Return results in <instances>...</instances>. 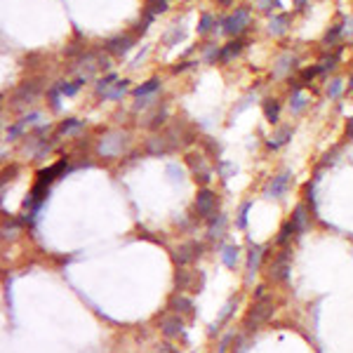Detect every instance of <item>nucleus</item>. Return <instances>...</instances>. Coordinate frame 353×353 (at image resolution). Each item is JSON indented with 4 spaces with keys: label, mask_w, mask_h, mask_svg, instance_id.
Listing matches in <instances>:
<instances>
[{
    "label": "nucleus",
    "mask_w": 353,
    "mask_h": 353,
    "mask_svg": "<svg viewBox=\"0 0 353 353\" xmlns=\"http://www.w3.org/2000/svg\"><path fill=\"white\" fill-rule=\"evenodd\" d=\"M292 3H294V5H297V8H304V5H306V0H292Z\"/></svg>",
    "instance_id": "nucleus-43"
},
{
    "label": "nucleus",
    "mask_w": 353,
    "mask_h": 353,
    "mask_svg": "<svg viewBox=\"0 0 353 353\" xmlns=\"http://www.w3.org/2000/svg\"><path fill=\"white\" fill-rule=\"evenodd\" d=\"M224 229H226V215H217V219H212V224H210V238L224 236Z\"/></svg>",
    "instance_id": "nucleus-19"
},
{
    "label": "nucleus",
    "mask_w": 353,
    "mask_h": 353,
    "mask_svg": "<svg viewBox=\"0 0 353 353\" xmlns=\"http://www.w3.org/2000/svg\"><path fill=\"white\" fill-rule=\"evenodd\" d=\"M85 80L80 78V80H76V83H59V90H62V94H66V97H73V94L80 90V85H83Z\"/></svg>",
    "instance_id": "nucleus-25"
},
{
    "label": "nucleus",
    "mask_w": 353,
    "mask_h": 353,
    "mask_svg": "<svg viewBox=\"0 0 353 353\" xmlns=\"http://www.w3.org/2000/svg\"><path fill=\"white\" fill-rule=\"evenodd\" d=\"M200 252H203V245L196 243V240H191V243H184V245L176 250L174 261L176 264H182V266H186V264H191L193 259H198Z\"/></svg>",
    "instance_id": "nucleus-5"
},
{
    "label": "nucleus",
    "mask_w": 353,
    "mask_h": 353,
    "mask_svg": "<svg viewBox=\"0 0 353 353\" xmlns=\"http://www.w3.org/2000/svg\"><path fill=\"white\" fill-rule=\"evenodd\" d=\"M158 87H160V80H158V78H151V80H148V83H144V85H139L137 90H134V97H137V99H141V97H146V94H153L155 90H158Z\"/></svg>",
    "instance_id": "nucleus-16"
},
{
    "label": "nucleus",
    "mask_w": 353,
    "mask_h": 353,
    "mask_svg": "<svg viewBox=\"0 0 353 353\" xmlns=\"http://www.w3.org/2000/svg\"><path fill=\"white\" fill-rule=\"evenodd\" d=\"M169 308H172V311H174V313H191V308H193V304L189 299H186V297H174V299L169 301Z\"/></svg>",
    "instance_id": "nucleus-20"
},
{
    "label": "nucleus",
    "mask_w": 353,
    "mask_h": 353,
    "mask_svg": "<svg viewBox=\"0 0 353 353\" xmlns=\"http://www.w3.org/2000/svg\"><path fill=\"white\" fill-rule=\"evenodd\" d=\"M287 273H290V252L283 250L278 254L273 264H271V280H287Z\"/></svg>",
    "instance_id": "nucleus-6"
},
{
    "label": "nucleus",
    "mask_w": 353,
    "mask_h": 353,
    "mask_svg": "<svg viewBox=\"0 0 353 353\" xmlns=\"http://www.w3.org/2000/svg\"><path fill=\"white\" fill-rule=\"evenodd\" d=\"M290 66H292V57H290V54H283V57L278 59V66H276V71H273V76H276V78L283 76V73L290 69Z\"/></svg>",
    "instance_id": "nucleus-27"
},
{
    "label": "nucleus",
    "mask_w": 353,
    "mask_h": 353,
    "mask_svg": "<svg viewBox=\"0 0 353 353\" xmlns=\"http://www.w3.org/2000/svg\"><path fill=\"white\" fill-rule=\"evenodd\" d=\"M160 330H162V334H165L167 339L179 337V334H182V330H184V322H182V318H179V315H167V318L160 322Z\"/></svg>",
    "instance_id": "nucleus-8"
},
{
    "label": "nucleus",
    "mask_w": 353,
    "mask_h": 353,
    "mask_svg": "<svg viewBox=\"0 0 353 353\" xmlns=\"http://www.w3.org/2000/svg\"><path fill=\"white\" fill-rule=\"evenodd\" d=\"M59 92H62V90H59V85L50 90V104H52V108H54V111L59 108Z\"/></svg>",
    "instance_id": "nucleus-36"
},
{
    "label": "nucleus",
    "mask_w": 353,
    "mask_h": 353,
    "mask_svg": "<svg viewBox=\"0 0 353 353\" xmlns=\"http://www.w3.org/2000/svg\"><path fill=\"white\" fill-rule=\"evenodd\" d=\"M167 10V3L165 0H146V12H151V15H162Z\"/></svg>",
    "instance_id": "nucleus-23"
},
{
    "label": "nucleus",
    "mask_w": 353,
    "mask_h": 353,
    "mask_svg": "<svg viewBox=\"0 0 353 353\" xmlns=\"http://www.w3.org/2000/svg\"><path fill=\"white\" fill-rule=\"evenodd\" d=\"M120 146H123V134H108L106 139H101L99 144V153L101 155H115L120 151Z\"/></svg>",
    "instance_id": "nucleus-10"
},
{
    "label": "nucleus",
    "mask_w": 353,
    "mask_h": 353,
    "mask_svg": "<svg viewBox=\"0 0 353 353\" xmlns=\"http://www.w3.org/2000/svg\"><path fill=\"white\" fill-rule=\"evenodd\" d=\"M339 92H341V80H332V85L327 87V94H330V99H337Z\"/></svg>",
    "instance_id": "nucleus-34"
},
{
    "label": "nucleus",
    "mask_w": 353,
    "mask_h": 353,
    "mask_svg": "<svg viewBox=\"0 0 353 353\" xmlns=\"http://www.w3.org/2000/svg\"><path fill=\"white\" fill-rule=\"evenodd\" d=\"M243 50V40H231V43H226V47H222V54H219V59H222L224 64L231 62L236 54Z\"/></svg>",
    "instance_id": "nucleus-14"
},
{
    "label": "nucleus",
    "mask_w": 353,
    "mask_h": 353,
    "mask_svg": "<svg viewBox=\"0 0 353 353\" xmlns=\"http://www.w3.org/2000/svg\"><path fill=\"white\" fill-rule=\"evenodd\" d=\"M132 43L134 40L130 38V36H118V38H111V40H106V52L108 54H115V57H123V54H127L130 52V47H132Z\"/></svg>",
    "instance_id": "nucleus-7"
},
{
    "label": "nucleus",
    "mask_w": 353,
    "mask_h": 353,
    "mask_svg": "<svg viewBox=\"0 0 353 353\" xmlns=\"http://www.w3.org/2000/svg\"><path fill=\"white\" fill-rule=\"evenodd\" d=\"M155 353H179L174 348V346H169V344H160L158 348H155Z\"/></svg>",
    "instance_id": "nucleus-40"
},
{
    "label": "nucleus",
    "mask_w": 353,
    "mask_h": 353,
    "mask_svg": "<svg viewBox=\"0 0 353 353\" xmlns=\"http://www.w3.org/2000/svg\"><path fill=\"white\" fill-rule=\"evenodd\" d=\"M348 85H351V87H353V76H351V83H348Z\"/></svg>",
    "instance_id": "nucleus-45"
},
{
    "label": "nucleus",
    "mask_w": 353,
    "mask_h": 353,
    "mask_svg": "<svg viewBox=\"0 0 353 353\" xmlns=\"http://www.w3.org/2000/svg\"><path fill=\"white\" fill-rule=\"evenodd\" d=\"M346 137H353V118L348 120V125H346Z\"/></svg>",
    "instance_id": "nucleus-42"
},
{
    "label": "nucleus",
    "mask_w": 353,
    "mask_h": 353,
    "mask_svg": "<svg viewBox=\"0 0 353 353\" xmlns=\"http://www.w3.org/2000/svg\"><path fill=\"white\" fill-rule=\"evenodd\" d=\"M257 8H259L261 12H271L273 8H280V3H278V0H257Z\"/></svg>",
    "instance_id": "nucleus-30"
},
{
    "label": "nucleus",
    "mask_w": 353,
    "mask_h": 353,
    "mask_svg": "<svg viewBox=\"0 0 353 353\" xmlns=\"http://www.w3.org/2000/svg\"><path fill=\"white\" fill-rule=\"evenodd\" d=\"M287 24H290V17H287V15H276V17H271V22H269V33H271V36H283V33L287 31Z\"/></svg>",
    "instance_id": "nucleus-11"
},
{
    "label": "nucleus",
    "mask_w": 353,
    "mask_h": 353,
    "mask_svg": "<svg viewBox=\"0 0 353 353\" xmlns=\"http://www.w3.org/2000/svg\"><path fill=\"white\" fill-rule=\"evenodd\" d=\"M229 341H231V334H226L222 341V346H219V353H226V348H229Z\"/></svg>",
    "instance_id": "nucleus-41"
},
{
    "label": "nucleus",
    "mask_w": 353,
    "mask_h": 353,
    "mask_svg": "<svg viewBox=\"0 0 353 353\" xmlns=\"http://www.w3.org/2000/svg\"><path fill=\"white\" fill-rule=\"evenodd\" d=\"M217 3H219L222 8H229V5H231V3H233V0H217Z\"/></svg>",
    "instance_id": "nucleus-44"
},
{
    "label": "nucleus",
    "mask_w": 353,
    "mask_h": 353,
    "mask_svg": "<svg viewBox=\"0 0 353 353\" xmlns=\"http://www.w3.org/2000/svg\"><path fill=\"white\" fill-rule=\"evenodd\" d=\"M219 54H222V50H219V47H217V45H210L208 50H205V62L212 64L217 57H219Z\"/></svg>",
    "instance_id": "nucleus-33"
},
{
    "label": "nucleus",
    "mask_w": 353,
    "mask_h": 353,
    "mask_svg": "<svg viewBox=\"0 0 353 353\" xmlns=\"http://www.w3.org/2000/svg\"><path fill=\"white\" fill-rule=\"evenodd\" d=\"M212 24H215V19H212V15H203V19H200V24H198V33H200V36H205V33H210V29H212Z\"/></svg>",
    "instance_id": "nucleus-29"
},
{
    "label": "nucleus",
    "mask_w": 353,
    "mask_h": 353,
    "mask_svg": "<svg viewBox=\"0 0 353 353\" xmlns=\"http://www.w3.org/2000/svg\"><path fill=\"white\" fill-rule=\"evenodd\" d=\"M66 167V162H57V165H52V167L50 169H40L38 172V182H36V184H40V186H47L50 184V182H52L54 176L59 174V172H62V169Z\"/></svg>",
    "instance_id": "nucleus-12"
},
{
    "label": "nucleus",
    "mask_w": 353,
    "mask_h": 353,
    "mask_svg": "<svg viewBox=\"0 0 353 353\" xmlns=\"http://www.w3.org/2000/svg\"><path fill=\"white\" fill-rule=\"evenodd\" d=\"M264 115H266V120L269 123H278V118H280V104L276 99H264Z\"/></svg>",
    "instance_id": "nucleus-13"
},
{
    "label": "nucleus",
    "mask_w": 353,
    "mask_h": 353,
    "mask_svg": "<svg viewBox=\"0 0 353 353\" xmlns=\"http://www.w3.org/2000/svg\"><path fill=\"white\" fill-rule=\"evenodd\" d=\"M318 73H322L320 66H311V69H304V71H301V78H304V80H313Z\"/></svg>",
    "instance_id": "nucleus-35"
},
{
    "label": "nucleus",
    "mask_w": 353,
    "mask_h": 353,
    "mask_svg": "<svg viewBox=\"0 0 353 353\" xmlns=\"http://www.w3.org/2000/svg\"><path fill=\"white\" fill-rule=\"evenodd\" d=\"M115 83V76L113 73H111V76H106V78H101L99 83H97V92H106L108 87H111V85Z\"/></svg>",
    "instance_id": "nucleus-32"
},
{
    "label": "nucleus",
    "mask_w": 353,
    "mask_h": 353,
    "mask_svg": "<svg viewBox=\"0 0 353 353\" xmlns=\"http://www.w3.org/2000/svg\"><path fill=\"white\" fill-rule=\"evenodd\" d=\"M238 247H233V245H226L222 250V259H224V264L229 266V269H233L236 264H238Z\"/></svg>",
    "instance_id": "nucleus-21"
},
{
    "label": "nucleus",
    "mask_w": 353,
    "mask_h": 353,
    "mask_svg": "<svg viewBox=\"0 0 353 353\" xmlns=\"http://www.w3.org/2000/svg\"><path fill=\"white\" fill-rule=\"evenodd\" d=\"M217 205H219V200H217V196L210 189L198 191V196H196V212H198L200 219H215Z\"/></svg>",
    "instance_id": "nucleus-2"
},
{
    "label": "nucleus",
    "mask_w": 353,
    "mask_h": 353,
    "mask_svg": "<svg viewBox=\"0 0 353 353\" xmlns=\"http://www.w3.org/2000/svg\"><path fill=\"white\" fill-rule=\"evenodd\" d=\"M271 315H273V299L259 297L254 301V306L250 308V313L245 315V327L247 330H257V327H261L264 322L269 320Z\"/></svg>",
    "instance_id": "nucleus-1"
},
{
    "label": "nucleus",
    "mask_w": 353,
    "mask_h": 353,
    "mask_svg": "<svg viewBox=\"0 0 353 353\" xmlns=\"http://www.w3.org/2000/svg\"><path fill=\"white\" fill-rule=\"evenodd\" d=\"M261 257H264V247L254 245L252 250H250V254H247V283H252L254 273L259 271V264H261Z\"/></svg>",
    "instance_id": "nucleus-9"
},
{
    "label": "nucleus",
    "mask_w": 353,
    "mask_h": 353,
    "mask_svg": "<svg viewBox=\"0 0 353 353\" xmlns=\"http://www.w3.org/2000/svg\"><path fill=\"white\" fill-rule=\"evenodd\" d=\"M292 233H297V231H294V224H292V219H290V222H285L283 229H280V236H278V245H285Z\"/></svg>",
    "instance_id": "nucleus-26"
},
{
    "label": "nucleus",
    "mask_w": 353,
    "mask_h": 353,
    "mask_svg": "<svg viewBox=\"0 0 353 353\" xmlns=\"http://www.w3.org/2000/svg\"><path fill=\"white\" fill-rule=\"evenodd\" d=\"M339 33H341V26H334L332 31H327V36H325V43H332V40H337Z\"/></svg>",
    "instance_id": "nucleus-39"
},
{
    "label": "nucleus",
    "mask_w": 353,
    "mask_h": 353,
    "mask_svg": "<svg viewBox=\"0 0 353 353\" xmlns=\"http://www.w3.org/2000/svg\"><path fill=\"white\" fill-rule=\"evenodd\" d=\"M247 212H250V203H243L238 215V229H247Z\"/></svg>",
    "instance_id": "nucleus-31"
},
{
    "label": "nucleus",
    "mask_w": 353,
    "mask_h": 353,
    "mask_svg": "<svg viewBox=\"0 0 353 353\" xmlns=\"http://www.w3.org/2000/svg\"><path fill=\"white\" fill-rule=\"evenodd\" d=\"M334 64H337V57H325L320 62V71H332L334 69Z\"/></svg>",
    "instance_id": "nucleus-38"
},
{
    "label": "nucleus",
    "mask_w": 353,
    "mask_h": 353,
    "mask_svg": "<svg viewBox=\"0 0 353 353\" xmlns=\"http://www.w3.org/2000/svg\"><path fill=\"white\" fill-rule=\"evenodd\" d=\"M125 92H127V80H120V83H115L113 90H111V92H106L104 97H106V99H120Z\"/></svg>",
    "instance_id": "nucleus-24"
},
{
    "label": "nucleus",
    "mask_w": 353,
    "mask_h": 353,
    "mask_svg": "<svg viewBox=\"0 0 353 353\" xmlns=\"http://www.w3.org/2000/svg\"><path fill=\"white\" fill-rule=\"evenodd\" d=\"M290 172L285 169L278 176H273L269 182V186L264 189V198H283V193L287 191V184H290Z\"/></svg>",
    "instance_id": "nucleus-4"
},
{
    "label": "nucleus",
    "mask_w": 353,
    "mask_h": 353,
    "mask_svg": "<svg viewBox=\"0 0 353 353\" xmlns=\"http://www.w3.org/2000/svg\"><path fill=\"white\" fill-rule=\"evenodd\" d=\"M290 137H292V127H280V130L269 139V148H280L283 144H287Z\"/></svg>",
    "instance_id": "nucleus-15"
},
{
    "label": "nucleus",
    "mask_w": 353,
    "mask_h": 353,
    "mask_svg": "<svg viewBox=\"0 0 353 353\" xmlns=\"http://www.w3.org/2000/svg\"><path fill=\"white\" fill-rule=\"evenodd\" d=\"M176 38H182V29H179V26H174V29H172V31L165 36V43H167V45H172Z\"/></svg>",
    "instance_id": "nucleus-37"
},
{
    "label": "nucleus",
    "mask_w": 353,
    "mask_h": 353,
    "mask_svg": "<svg viewBox=\"0 0 353 353\" xmlns=\"http://www.w3.org/2000/svg\"><path fill=\"white\" fill-rule=\"evenodd\" d=\"M292 224H294V231H297V233H304V231H306V208H304V205H299V208L294 210Z\"/></svg>",
    "instance_id": "nucleus-17"
},
{
    "label": "nucleus",
    "mask_w": 353,
    "mask_h": 353,
    "mask_svg": "<svg viewBox=\"0 0 353 353\" xmlns=\"http://www.w3.org/2000/svg\"><path fill=\"white\" fill-rule=\"evenodd\" d=\"M80 127H83V123L76 120V118H71V120H64V123L59 125V134H73V132H78Z\"/></svg>",
    "instance_id": "nucleus-22"
},
{
    "label": "nucleus",
    "mask_w": 353,
    "mask_h": 353,
    "mask_svg": "<svg viewBox=\"0 0 353 353\" xmlns=\"http://www.w3.org/2000/svg\"><path fill=\"white\" fill-rule=\"evenodd\" d=\"M247 24H250V12L245 8H240L233 15L226 17V19H222V31L226 36H240V33L245 31Z\"/></svg>",
    "instance_id": "nucleus-3"
},
{
    "label": "nucleus",
    "mask_w": 353,
    "mask_h": 353,
    "mask_svg": "<svg viewBox=\"0 0 353 353\" xmlns=\"http://www.w3.org/2000/svg\"><path fill=\"white\" fill-rule=\"evenodd\" d=\"M38 90H40V85L36 83V80H31V83H24L22 87H19V92H17V99L19 97H24V99H36V94H38Z\"/></svg>",
    "instance_id": "nucleus-18"
},
{
    "label": "nucleus",
    "mask_w": 353,
    "mask_h": 353,
    "mask_svg": "<svg viewBox=\"0 0 353 353\" xmlns=\"http://www.w3.org/2000/svg\"><path fill=\"white\" fill-rule=\"evenodd\" d=\"M304 106H306V99H304V94H301V92H294V97H292V101H290L292 113H299Z\"/></svg>",
    "instance_id": "nucleus-28"
}]
</instances>
